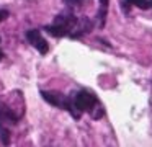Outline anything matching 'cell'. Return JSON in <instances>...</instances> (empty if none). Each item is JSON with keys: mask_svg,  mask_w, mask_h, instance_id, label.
<instances>
[{"mask_svg": "<svg viewBox=\"0 0 152 147\" xmlns=\"http://www.w3.org/2000/svg\"><path fill=\"white\" fill-rule=\"evenodd\" d=\"M4 56H5V54H4V51H2V49H0V61H2V59H4Z\"/></svg>", "mask_w": 152, "mask_h": 147, "instance_id": "cell-10", "label": "cell"}, {"mask_svg": "<svg viewBox=\"0 0 152 147\" xmlns=\"http://www.w3.org/2000/svg\"><path fill=\"white\" fill-rule=\"evenodd\" d=\"M72 105H74V108H75V111L80 114V113H83V111H93V108L98 105V98L87 90H80L74 95Z\"/></svg>", "mask_w": 152, "mask_h": 147, "instance_id": "cell-4", "label": "cell"}, {"mask_svg": "<svg viewBox=\"0 0 152 147\" xmlns=\"http://www.w3.org/2000/svg\"><path fill=\"white\" fill-rule=\"evenodd\" d=\"M93 28L92 20H88L87 16H79L74 12L67 10L62 12L53 20L51 25L44 26V31H48L51 36L54 38H72V39H79L82 36H85L87 33H90Z\"/></svg>", "mask_w": 152, "mask_h": 147, "instance_id": "cell-1", "label": "cell"}, {"mask_svg": "<svg viewBox=\"0 0 152 147\" xmlns=\"http://www.w3.org/2000/svg\"><path fill=\"white\" fill-rule=\"evenodd\" d=\"M26 41L30 42L39 54L46 56L48 52H49V44H48V41L43 38L39 29H28L26 31Z\"/></svg>", "mask_w": 152, "mask_h": 147, "instance_id": "cell-5", "label": "cell"}, {"mask_svg": "<svg viewBox=\"0 0 152 147\" xmlns=\"http://www.w3.org/2000/svg\"><path fill=\"white\" fill-rule=\"evenodd\" d=\"M131 5H136L142 10H149L152 8V0H123V7H124L126 12H128V8Z\"/></svg>", "mask_w": 152, "mask_h": 147, "instance_id": "cell-7", "label": "cell"}, {"mask_svg": "<svg viewBox=\"0 0 152 147\" xmlns=\"http://www.w3.org/2000/svg\"><path fill=\"white\" fill-rule=\"evenodd\" d=\"M20 116L8 105L0 101V140L4 146H10V126L18 123Z\"/></svg>", "mask_w": 152, "mask_h": 147, "instance_id": "cell-2", "label": "cell"}, {"mask_svg": "<svg viewBox=\"0 0 152 147\" xmlns=\"http://www.w3.org/2000/svg\"><path fill=\"white\" fill-rule=\"evenodd\" d=\"M98 2H100V8H98V13H96L98 28H105V25H106V15H108L110 0H98Z\"/></svg>", "mask_w": 152, "mask_h": 147, "instance_id": "cell-6", "label": "cell"}, {"mask_svg": "<svg viewBox=\"0 0 152 147\" xmlns=\"http://www.w3.org/2000/svg\"><path fill=\"white\" fill-rule=\"evenodd\" d=\"M8 18V10H0V23H2V21H5V20H7Z\"/></svg>", "mask_w": 152, "mask_h": 147, "instance_id": "cell-9", "label": "cell"}, {"mask_svg": "<svg viewBox=\"0 0 152 147\" xmlns=\"http://www.w3.org/2000/svg\"><path fill=\"white\" fill-rule=\"evenodd\" d=\"M87 2H88V0H64V3H66L69 8H80V7H83Z\"/></svg>", "mask_w": 152, "mask_h": 147, "instance_id": "cell-8", "label": "cell"}, {"mask_svg": "<svg viewBox=\"0 0 152 147\" xmlns=\"http://www.w3.org/2000/svg\"><path fill=\"white\" fill-rule=\"evenodd\" d=\"M41 97L44 98V101L49 105H53V106L59 108V110H66L69 111L70 114H72L75 119H79L80 114L75 111V108H74L72 105V98L67 97V95H64L62 91H49V90H41Z\"/></svg>", "mask_w": 152, "mask_h": 147, "instance_id": "cell-3", "label": "cell"}]
</instances>
